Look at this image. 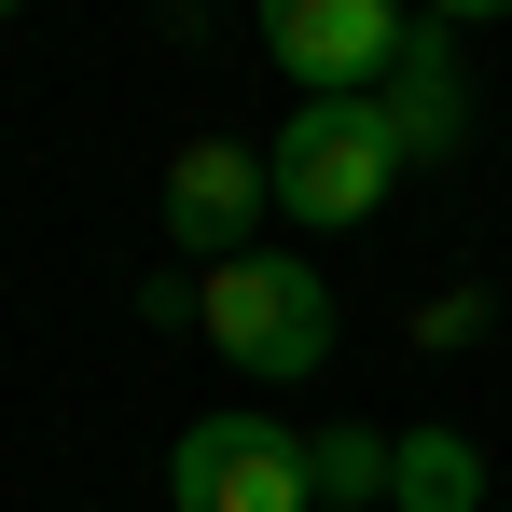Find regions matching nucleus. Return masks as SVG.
<instances>
[{"label":"nucleus","instance_id":"obj_1","mask_svg":"<svg viewBox=\"0 0 512 512\" xmlns=\"http://www.w3.org/2000/svg\"><path fill=\"white\" fill-rule=\"evenodd\" d=\"M194 333L222 346L236 374H263V388H305V374L333 360V277L263 236V250H236V263L194 277Z\"/></svg>","mask_w":512,"mask_h":512},{"label":"nucleus","instance_id":"obj_2","mask_svg":"<svg viewBox=\"0 0 512 512\" xmlns=\"http://www.w3.org/2000/svg\"><path fill=\"white\" fill-rule=\"evenodd\" d=\"M263 180H277V222L346 236V222H374L416 167H402V139H388V111H374V97H305V111L263 139Z\"/></svg>","mask_w":512,"mask_h":512},{"label":"nucleus","instance_id":"obj_3","mask_svg":"<svg viewBox=\"0 0 512 512\" xmlns=\"http://www.w3.org/2000/svg\"><path fill=\"white\" fill-rule=\"evenodd\" d=\"M167 512H319L305 429H277L263 402H222L167 443Z\"/></svg>","mask_w":512,"mask_h":512},{"label":"nucleus","instance_id":"obj_4","mask_svg":"<svg viewBox=\"0 0 512 512\" xmlns=\"http://www.w3.org/2000/svg\"><path fill=\"white\" fill-rule=\"evenodd\" d=\"M153 222H167V250L208 277V263L263 250V222H277V180H263V139H180L167 180H153Z\"/></svg>","mask_w":512,"mask_h":512},{"label":"nucleus","instance_id":"obj_5","mask_svg":"<svg viewBox=\"0 0 512 512\" xmlns=\"http://www.w3.org/2000/svg\"><path fill=\"white\" fill-rule=\"evenodd\" d=\"M416 42V0H263V56L305 97H388Z\"/></svg>","mask_w":512,"mask_h":512},{"label":"nucleus","instance_id":"obj_6","mask_svg":"<svg viewBox=\"0 0 512 512\" xmlns=\"http://www.w3.org/2000/svg\"><path fill=\"white\" fill-rule=\"evenodd\" d=\"M374 111H388L402 167H457V153H471V56H457V28H416Z\"/></svg>","mask_w":512,"mask_h":512},{"label":"nucleus","instance_id":"obj_7","mask_svg":"<svg viewBox=\"0 0 512 512\" xmlns=\"http://www.w3.org/2000/svg\"><path fill=\"white\" fill-rule=\"evenodd\" d=\"M388 512H485V443H471V429H402Z\"/></svg>","mask_w":512,"mask_h":512},{"label":"nucleus","instance_id":"obj_8","mask_svg":"<svg viewBox=\"0 0 512 512\" xmlns=\"http://www.w3.org/2000/svg\"><path fill=\"white\" fill-rule=\"evenodd\" d=\"M305 471H319V512H388L402 429H305Z\"/></svg>","mask_w":512,"mask_h":512},{"label":"nucleus","instance_id":"obj_9","mask_svg":"<svg viewBox=\"0 0 512 512\" xmlns=\"http://www.w3.org/2000/svg\"><path fill=\"white\" fill-rule=\"evenodd\" d=\"M416 333H429V346H471V333H485V291H443V305H429Z\"/></svg>","mask_w":512,"mask_h":512},{"label":"nucleus","instance_id":"obj_10","mask_svg":"<svg viewBox=\"0 0 512 512\" xmlns=\"http://www.w3.org/2000/svg\"><path fill=\"white\" fill-rule=\"evenodd\" d=\"M512 0H416V28H499Z\"/></svg>","mask_w":512,"mask_h":512},{"label":"nucleus","instance_id":"obj_11","mask_svg":"<svg viewBox=\"0 0 512 512\" xmlns=\"http://www.w3.org/2000/svg\"><path fill=\"white\" fill-rule=\"evenodd\" d=\"M14 14H28V0H0V28H14Z\"/></svg>","mask_w":512,"mask_h":512}]
</instances>
